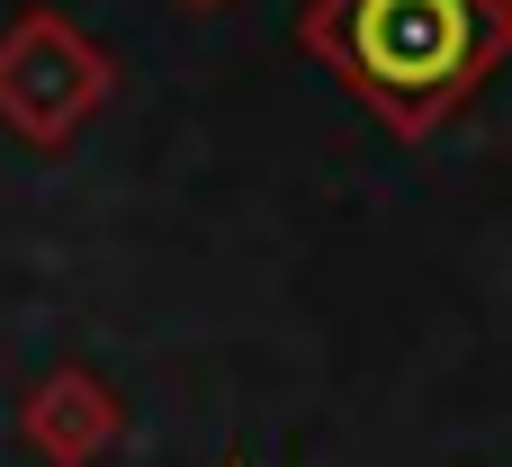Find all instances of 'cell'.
Wrapping results in <instances>:
<instances>
[{
  "instance_id": "1",
  "label": "cell",
  "mask_w": 512,
  "mask_h": 467,
  "mask_svg": "<svg viewBox=\"0 0 512 467\" xmlns=\"http://www.w3.org/2000/svg\"><path fill=\"white\" fill-rule=\"evenodd\" d=\"M315 45L387 108V126H432L495 54L486 0H324Z\"/></svg>"
},
{
  "instance_id": "2",
  "label": "cell",
  "mask_w": 512,
  "mask_h": 467,
  "mask_svg": "<svg viewBox=\"0 0 512 467\" xmlns=\"http://www.w3.org/2000/svg\"><path fill=\"white\" fill-rule=\"evenodd\" d=\"M108 99V54L54 18V9H18L0 36V126L27 144H72Z\"/></svg>"
},
{
  "instance_id": "3",
  "label": "cell",
  "mask_w": 512,
  "mask_h": 467,
  "mask_svg": "<svg viewBox=\"0 0 512 467\" xmlns=\"http://www.w3.org/2000/svg\"><path fill=\"white\" fill-rule=\"evenodd\" d=\"M18 432H27V450H36L45 467H99V459H108V441L126 432V414H117L108 378H90V369H54V378L27 396Z\"/></svg>"
},
{
  "instance_id": "4",
  "label": "cell",
  "mask_w": 512,
  "mask_h": 467,
  "mask_svg": "<svg viewBox=\"0 0 512 467\" xmlns=\"http://www.w3.org/2000/svg\"><path fill=\"white\" fill-rule=\"evenodd\" d=\"M504 9H512V0H504Z\"/></svg>"
}]
</instances>
